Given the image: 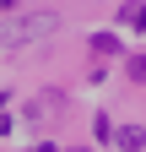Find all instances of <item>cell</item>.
<instances>
[{
  "mask_svg": "<svg viewBox=\"0 0 146 152\" xmlns=\"http://www.w3.org/2000/svg\"><path fill=\"white\" fill-rule=\"evenodd\" d=\"M54 27H60V16H54V11H33V16H22V22H11L6 33H0V44H6V49H16V44H38V38H49Z\"/></svg>",
  "mask_w": 146,
  "mask_h": 152,
  "instance_id": "cell-1",
  "label": "cell"
},
{
  "mask_svg": "<svg viewBox=\"0 0 146 152\" xmlns=\"http://www.w3.org/2000/svg\"><path fill=\"white\" fill-rule=\"evenodd\" d=\"M114 147H119V152H141V147H146V130H141V125H119V130H114Z\"/></svg>",
  "mask_w": 146,
  "mask_h": 152,
  "instance_id": "cell-2",
  "label": "cell"
},
{
  "mask_svg": "<svg viewBox=\"0 0 146 152\" xmlns=\"http://www.w3.org/2000/svg\"><path fill=\"white\" fill-rule=\"evenodd\" d=\"M119 22H124V27H141V33H146V0L124 6V11H119Z\"/></svg>",
  "mask_w": 146,
  "mask_h": 152,
  "instance_id": "cell-3",
  "label": "cell"
},
{
  "mask_svg": "<svg viewBox=\"0 0 146 152\" xmlns=\"http://www.w3.org/2000/svg\"><path fill=\"white\" fill-rule=\"evenodd\" d=\"M130 82H146V54H130Z\"/></svg>",
  "mask_w": 146,
  "mask_h": 152,
  "instance_id": "cell-4",
  "label": "cell"
},
{
  "mask_svg": "<svg viewBox=\"0 0 146 152\" xmlns=\"http://www.w3.org/2000/svg\"><path fill=\"white\" fill-rule=\"evenodd\" d=\"M6 125H11V120H6V98H0V130H6Z\"/></svg>",
  "mask_w": 146,
  "mask_h": 152,
  "instance_id": "cell-5",
  "label": "cell"
},
{
  "mask_svg": "<svg viewBox=\"0 0 146 152\" xmlns=\"http://www.w3.org/2000/svg\"><path fill=\"white\" fill-rule=\"evenodd\" d=\"M65 152H92V147H65Z\"/></svg>",
  "mask_w": 146,
  "mask_h": 152,
  "instance_id": "cell-6",
  "label": "cell"
},
{
  "mask_svg": "<svg viewBox=\"0 0 146 152\" xmlns=\"http://www.w3.org/2000/svg\"><path fill=\"white\" fill-rule=\"evenodd\" d=\"M33 152H54V147H33Z\"/></svg>",
  "mask_w": 146,
  "mask_h": 152,
  "instance_id": "cell-7",
  "label": "cell"
}]
</instances>
